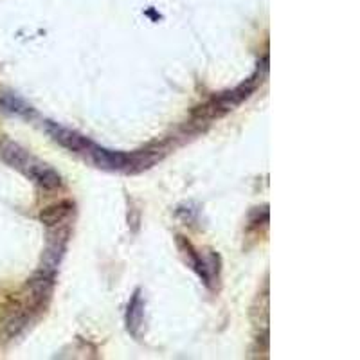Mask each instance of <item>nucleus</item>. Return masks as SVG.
I'll return each mask as SVG.
<instances>
[{"label":"nucleus","instance_id":"nucleus-2","mask_svg":"<svg viewBox=\"0 0 360 360\" xmlns=\"http://www.w3.org/2000/svg\"><path fill=\"white\" fill-rule=\"evenodd\" d=\"M0 157H2V160H4L8 166L18 169V172H22L24 175H27L29 169L33 168V164L37 162V159H34L27 150H24L20 144L13 143V141L9 139L0 141Z\"/></svg>","mask_w":360,"mask_h":360},{"label":"nucleus","instance_id":"nucleus-6","mask_svg":"<svg viewBox=\"0 0 360 360\" xmlns=\"http://www.w3.org/2000/svg\"><path fill=\"white\" fill-rule=\"evenodd\" d=\"M143 308H144V303L143 299H141V294L137 292V294L134 295V299H131L130 307H128V330H130L134 335H137V328L141 326V323H143Z\"/></svg>","mask_w":360,"mask_h":360},{"label":"nucleus","instance_id":"nucleus-4","mask_svg":"<svg viewBox=\"0 0 360 360\" xmlns=\"http://www.w3.org/2000/svg\"><path fill=\"white\" fill-rule=\"evenodd\" d=\"M74 214L72 200H60L41 209L40 221L47 227H62L67 220Z\"/></svg>","mask_w":360,"mask_h":360},{"label":"nucleus","instance_id":"nucleus-3","mask_svg":"<svg viewBox=\"0 0 360 360\" xmlns=\"http://www.w3.org/2000/svg\"><path fill=\"white\" fill-rule=\"evenodd\" d=\"M45 128H47V131L51 134V137H53L54 141H58V143L62 144V146H65L67 150H70V152H76V153H89L90 148L94 146V143H90L86 137H83V135H79L78 131L74 130H69V128H63V127H58L56 123H47L45 124Z\"/></svg>","mask_w":360,"mask_h":360},{"label":"nucleus","instance_id":"nucleus-5","mask_svg":"<svg viewBox=\"0 0 360 360\" xmlns=\"http://www.w3.org/2000/svg\"><path fill=\"white\" fill-rule=\"evenodd\" d=\"M25 176L34 180L40 188L47 189V191H53V189H58L62 186V176H60V173L54 172L51 166L40 162V160H37L33 164V168L29 169V173Z\"/></svg>","mask_w":360,"mask_h":360},{"label":"nucleus","instance_id":"nucleus-7","mask_svg":"<svg viewBox=\"0 0 360 360\" xmlns=\"http://www.w3.org/2000/svg\"><path fill=\"white\" fill-rule=\"evenodd\" d=\"M29 323V315L27 311H17L15 315H11L4 324V330H6V335L8 337H17L18 333L27 326Z\"/></svg>","mask_w":360,"mask_h":360},{"label":"nucleus","instance_id":"nucleus-1","mask_svg":"<svg viewBox=\"0 0 360 360\" xmlns=\"http://www.w3.org/2000/svg\"><path fill=\"white\" fill-rule=\"evenodd\" d=\"M54 278L56 272L47 269H40L33 278L27 281V290H29V303L33 310H41L45 303L49 301L51 294L54 290Z\"/></svg>","mask_w":360,"mask_h":360}]
</instances>
